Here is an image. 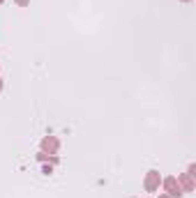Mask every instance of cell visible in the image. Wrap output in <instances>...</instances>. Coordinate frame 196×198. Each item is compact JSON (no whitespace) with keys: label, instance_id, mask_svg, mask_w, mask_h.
<instances>
[]
</instances>
